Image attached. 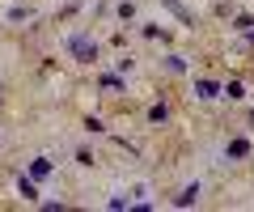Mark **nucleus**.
Here are the masks:
<instances>
[{
	"instance_id": "nucleus-12",
	"label": "nucleus",
	"mask_w": 254,
	"mask_h": 212,
	"mask_svg": "<svg viewBox=\"0 0 254 212\" xmlns=\"http://www.w3.org/2000/svg\"><path fill=\"white\" fill-rule=\"evenodd\" d=\"M250 123H254V111H250Z\"/></svg>"
},
{
	"instance_id": "nucleus-9",
	"label": "nucleus",
	"mask_w": 254,
	"mask_h": 212,
	"mask_svg": "<svg viewBox=\"0 0 254 212\" xmlns=\"http://www.w3.org/2000/svg\"><path fill=\"white\" fill-rule=\"evenodd\" d=\"M165 68H170V72H187V60L182 56H165Z\"/></svg>"
},
{
	"instance_id": "nucleus-11",
	"label": "nucleus",
	"mask_w": 254,
	"mask_h": 212,
	"mask_svg": "<svg viewBox=\"0 0 254 212\" xmlns=\"http://www.w3.org/2000/svg\"><path fill=\"white\" fill-rule=\"evenodd\" d=\"M165 4H170V9H174V13H178V17H182V21H190V13H187V9H182V0H165Z\"/></svg>"
},
{
	"instance_id": "nucleus-10",
	"label": "nucleus",
	"mask_w": 254,
	"mask_h": 212,
	"mask_svg": "<svg viewBox=\"0 0 254 212\" xmlns=\"http://www.w3.org/2000/svg\"><path fill=\"white\" fill-rule=\"evenodd\" d=\"M250 26H254V17H250V13H237V17H233V30H242V34H246Z\"/></svg>"
},
{
	"instance_id": "nucleus-4",
	"label": "nucleus",
	"mask_w": 254,
	"mask_h": 212,
	"mask_svg": "<svg viewBox=\"0 0 254 212\" xmlns=\"http://www.w3.org/2000/svg\"><path fill=\"white\" fill-rule=\"evenodd\" d=\"M195 93H199L203 102H212V98H220V89H216V81H195Z\"/></svg>"
},
{
	"instance_id": "nucleus-1",
	"label": "nucleus",
	"mask_w": 254,
	"mask_h": 212,
	"mask_svg": "<svg viewBox=\"0 0 254 212\" xmlns=\"http://www.w3.org/2000/svg\"><path fill=\"white\" fill-rule=\"evenodd\" d=\"M68 56H72L76 64H93V60H98V43H93V34L76 30V34L68 38Z\"/></svg>"
},
{
	"instance_id": "nucleus-6",
	"label": "nucleus",
	"mask_w": 254,
	"mask_h": 212,
	"mask_svg": "<svg viewBox=\"0 0 254 212\" xmlns=\"http://www.w3.org/2000/svg\"><path fill=\"white\" fill-rule=\"evenodd\" d=\"M47 174H51V161H47V157L30 161V178H47Z\"/></svg>"
},
{
	"instance_id": "nucleus-7",
	"label": "nucleus",
	"mask_w": 254,
	"mask_h": 212,
	"mask_svg": "<svg viewBox=\"0 0 254 212\" xmlns=\"http://www.w3.org/2000/svg\"><path fill=\"white\" fill-rule=\"evenodd\" d=\"M17 191L26 195V200H38V187H34V178H26V174L17 178Z\"/></svg>"
},
{
	"instance_id": "nucleus-5",
	"label": "nucleus",
	"mask_w": 254,
	"mask_h": 212,
	"mask_svg": "<svg viewBox=\"0 0 254 212\" xmlns=\"http://www.w3.org/2000/svg\"><path fill=\"white\" fill-rule=\"evenodd\" d=\"M165 119H170V106H165V102L148 106V123H165Z\"/></svg>"
},
{
	"instance_id": "nucleus-8",
	"label": "nucleus",
	"mask_w": 254,
	"mask_h": 212,
	"mask_svg": "<svg viewBox=\"0 0 254 212\" xmlns=\"http://www.w3.org/2000/svg\"><path fill=\"white\" fill-rule=\"evenodd\" d=\"M225 98H229V102L246 98V85H242V81H229V85H225Z\"/></svg>"
},
{
	"instance_id": "nucleus-3",
	"label": "nucleus",
	"mask_w": 254,
	"mask_h": 212,
	"mask_svg": "<svg viewBox=\"0 0 254 212\" xmlns=\"http://www.w3.org/2000/svg\"><path fill=\"white\" fill-rule=\"evenodd\" d=\"M225 157H233V161H237V157H250V140L233 136V140H229V148H225Z\"/></svg>"
},
{
	"instance_id": "nucleus-2",
	"label": "nucleus",
	"mask_w": 254,
	"mask_h": 212,
	"mask_svg": "<svg viewBox=\"0 0 254 212\" xmlns=\"http://www.w3.org/2000/svg\"><path fill=\"white\" fill-rule=\"evenodd\" d=\"M190 204H199V183H187L174 195V208H190Z\"/></svg>"
}]
</instances>
